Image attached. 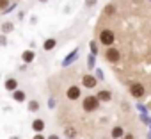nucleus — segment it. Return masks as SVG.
<instances>
[{"mask_svg":"<svg viewBox=\"0 0 151 139\" xmlns=\"http://www.w3.org/2000/svg\"><path fill=\"white\" fill-rule=\"evenodd\" d=\"M98 105H100V100H98V96H94V95L86 96V98H84V102H82V107H84L87 112L96 111V109H98Z\"/></svg>","mask_w":151,"mask_h":139,"instance_id":"obj_2","label":"nucleus"},{"mask_svg":"<svg viewBox=\"0 0 151 139\" xmlns=\"http://www.w3.org/2000/svg\"><path fill=\"white\" fill-rule=\"evenodd\" d=\"M144 86L140 84V82H135V84H132V88H130V95L132 96H135V98H140V96H144Z\"/></svg>","mask_w":151,"mask_h":139,"instance_id":"obj_4","label":"nucleus"},{"mask_svg":"<svg viewBox=\"0 0 151 139\" xmlns=\"http://www.w3.org/2000/svg\"><path fill=\"white\" fill-rule=\"evenodd\" d=\"M7 4H9V0H0V9L7 7Z\"/></svg>","mask_w":151,"mask_h":139,"instance_id":"obj_17","label":"nucleus"},{"mask_svg":"<svg viewBox=\"0 0 151 139\" xmlns=\"http://www.w3.org/2000/svg\"><path fill=\"white\" fill-rule=\"evenodd\" d=\"M13 98H14L16 102H23V100H25V93L20 91V89H14V91H13Z\"/></svg>","mask_w":151,"mask_h":139,"instance_id":"obj_10","label":"nucleus"},{"mask_svg":"<svg viewBox=\"0 0 151 139\" xmlns=\"http://www.w3.org/2000/svg\"><path fill=\"white\" fill-rule=\"evenodd\" d=\"M55 45H57V41H55V39L52 38V39H48V41L45 43V50H52V48H53Z\"/></svg>","mask_w":151,"mask_h":139,"instance_id":"obj_11","label":"nucleus"},{"mask_svg":"<svg viewBox=\"0 0 151 139\" xmlns=\"http://www.w3.org/2000/svg\"><path fill=\"white\" fill-rule=\"evenodd\" d=\"M124 139H135V137H133L132 134H126V135H124Z\"/></svg>","mask_w":151,"mask_h":139,"instance_id":"obj_23","label":"nucleus"},{"mask_svg":"<svg viewBox=\"0 0 151 139\" xmlns=\"http://www.w3.org/2000/svg\"><path fill=\"white\" fill-rule=\"evenodd\" d=\"M11 29H13V25H9V23H7V25H4V30H11Z\"/></svg>","mask_w":151,"mask_h":139,"instance_id":"obj_20","label":"nucleus"},{"mask_svg":"<svg viewBox=\"0 0 151 139\" xmlns=\"http://www.w3.org/2000/svg\"><path fill=\"white\" fill-rule=\"evenodd\" d=\"M105 57H107V61H109V62H117V61L121 59V54H119V50H117V48L109 46V50L105 52Z\"/></svg>","mask_w":151,"mask_h":139,"instance_id":"obj_3","label":"nucleus"},{"mask_svg":"<svg viewBox=\"0 0 151 139\" xmlns=\"http://www.w3.org/2000/svg\"><path fill=\"white\" fill-rule=\"evenodd\" d=\"M91 50H93V54H98V46H96V43H91Z\"/></svg>","mask_w":151,"mask_h":139,"instance_id":"obj_19","label":"nucleus"},{"mask_svg":"<svg viewBox=\"0 0 151 139\" xmlns=\"http://www.w3.org/2000/svg\"><path fill=\"white\" fill-rule=\"evenodd\" d=\"M116 13V6H112V4H109L107 7H105V14H109V16H112Z\"/></svg>","mask_w":151,"mask_h":139,"instance_id":"obj_13","label":"nucleus"},{"mask_svg":"<svg viewBox=\"0 0 151 139\" xmlns=\"http://www.w3.org/2000/svg\"><path fill=\"white\" fill-rule=\"evenodd\" d=\"M32 128H34L36 132H41V130L45 128V121H43L41 118H37V119H34V123H32Z\"/></svg>","mask_w":151,"mask_h":139,"instance_id":"obj_8","label":"nucleus"},{"mask_svg":"<svg viewBox=\"0 0 151 139\" xmlns=\"http://www.w3.org/2000/svg\"><path fill=\"white\" fill-rule=\"evenodd\" d=\"M29 109H30V111H37V109H39V104L32 100V102H29Z\"/></svg>","mask_w":151,"mask_h":139,"instance_id":"obj_16","label":"nucleus"},{"mask_svg":"<svg viewBox=\"0 0 151 139\" xmlns=\"http://www.w3.org/2000/svg\"><path fill=\"white\" fill-rule=\"evenodd\" d=\"M94 2H96V0H86V4H87V6H93Z\"/></svg>","mask_w":151,"mask_h":139,"instance_id":"obj_21","label":"nucleus"},{"mask_svg":"<svg viewBox=\"0 0 151 139\" xmlns=\"http://www.w3.org/2000/svg\"><path fill=\"white\" fill-rule=\"evenodd\" d=\"M114 41H116V34H114V30L105 29V30L100 32V43H101V45H105V46H112Z\"/></svg>","mask_w":151,"mask_h":139,"instance_id":"obj_1","label":"nucleus"},{"mask_svg":"<svg viewBox=\"0 0 151 139\" xmlns=\"http://www.w3.org/2000/svg\"><path fill=\"white\" fill-rule=\"evenodd\" d=\"M48 139H59V137H57V135H50Z\"/></svg>","mask_w":151,"mask_h":139,"instance_id":"obj_24","label":"nucleus"},{"mask_svg":"<svg viewBox=\"0 0 151 139\" xmlns=\"http://www.w3.org/2000/svg\"><path fill=\"white\" fill-rule=\"evenodd\" d=\"M98 100L100 102H110V98H112V95H110V91H107V89H103V91H100L98 95Z\"/></svg>","mask_w":151,"mask_h":139,"instance_id":"obj_7","label":"nucleus"},{"mask_svg":"<svg viewBox=\"0 0 151 139\" xmlns=\"http://www.w3.org/2000/svg\"><path fill=\"white\" fill-rule=\"evenodd\" d=\"M75 57H77V52H75V54H73V55H69V57H68V59H66V61H64V64H69V61H73V59H75Z\"/></svg>","mask_w":151,"mask_h":139,"instance_id":"obj_18","label":"nucleus"},{"mask_svg":"<svg viewBox=\"0 0 151 139\" xmlns=\"http://www.w3.org/2000/svg\"><path fill=\"white\" fill-rule=\"evenodd\" d=\"M82 84H84L86 88H94V86H96V79H94L93 75H86V77L82 79Z\"/></svg>","mask_w":151,"mask_h":139,"instance_id":"obj_6","label":"nucleus"},{"mask_svg":"<svg viewBox=\"0 0 151 139\" xmlns=\"http://www.w3.org/2000/svg\"><path fill=\"white\" fill-rule=\"evenodd\" d=\"M16 88H18V82H16L14 79H7V80H6V89H7V91H14Z\"/></svg>","mask_w":151,"mask_h":139,"instance_id":"obj_9","label":"nucleus"},{"mask_svg":"<svg viewBox=\"0 0 151 139\" xmlns=\"http://www.w3.org/2000/svg\"><path fill=\"white\" fill-rule=\"evenodd\" d=\"M66 135H68L69 139H73L75 135H77V130H75V128H69V127H68V128H66Z\"/></svg>","mask_w":151,"mask_h":139,"instance_id":"obj_15","label":"nucleus"},{"mask_svg":"<svg viewBox=\"0 0 151 139\" xmlns=\"http://www.w3.org/2000/svg\"><path fill=\"white\" fill-rule=\"evenodd\" d=\"M32 139H45V137H43V135H41V134H36V135H34V137H32Z\"/></svg>","mask_w":151,"mask_h":139,"instance_id":"obj_22","label":"nucleus"},{"mask_svg":"<svg viewBox=\"0 0 151 139\" xmlns=\"http://www.w3.org/2000/svg\"><path fill=\"white\" fill-rule=\"evenodd\" d=\"M66 96H68L69 100H78V98H80V89H78L77 86H71V88L66 91Z\"/></svg>","mask_w":151,"mask_h":139,"instance_id":"obj_5","label":"nucleus"},{"mask_svg":"<svg viewBox=\"0 0 151 139\" xmlns=\"http://www.w3.org/2000/svg\"><path fill=\"white\" fill-rule=\"evenodd\" d=\"M41 2H46V0H41Z\"/></svg>","mask_w":151,"mask_h":139,"instance_id":"obj_25","label":"nucleus"},{"mask_svg":"<svg viewBox=\"0 0 151 139\" xmlns=\"http://www.w3.org/2000/svg\"><path fill=\"white\" fill-rule=\"evenodd\" d=\"M123 135V128L121 127H114L112 128V137H121Z\"/></svg>","mask_w":151,"mask_h":139,"instance_id":"obj_12","label":"nucleus"},{"mask_svg":"<svg viewBox=\"0 0 151 139\" xmlns=\"http://www.w3.org/2000/svg\"><path fill=\"white\" fill-rule=\"evenodd\" d=\"M32 59H34V52H25V54H23V61H25V62H30Z\"/></svg>","mask_w":151,"mask_h":139,"instance_id":"obj_14","label":"nucleus"}]
</instances>
